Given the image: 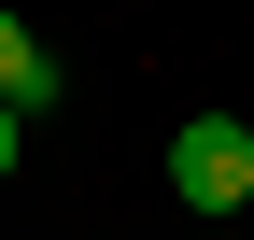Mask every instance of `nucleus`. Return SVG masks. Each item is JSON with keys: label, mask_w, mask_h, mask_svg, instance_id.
<instances>
[{"label": "nucleus", "mask_w": 254, "mask_h": 240, "mask_svg": "<svg viewBox=\"0 0 254 240\" xmlns=\"http://www.w3.org/2000/svg\"><path fill=\"white\" fill-rule=\"evenodd\" d=\"M0 99H14V113H57V57L28 43L14 14H0Z\"/></svg>", "instance_id": "nucleus-2"}, {"label": "nucleus", "mask_w": 254, "mask_h": 240, "mask_svg": "<svg viewBox=\"0 0 254 240\" xmlns=\"http://www.w3.org/2000/svg\"><path fill=\"white\" fill-rule=\"evenodd\" d=\"M170 198H184V212H240V198H254V127H240V113L170 127Z\"/></svg>", "instance_id": "nucleus-1"}, {"label": "nucleus", "mask_w": 254, "mask_h": 240, "mask_svg": "<svg viewBox=\"0 0 254 240\" xmlns=\"http://www.w3.org/2000/svg\"><path fill=\"white\" fill-rule=\"evenodd\" d=\"M14 141H28V113H14V99H0V184H14Z\"/></svg>", "instance_id": "nucleus-3"}]
</instances>
